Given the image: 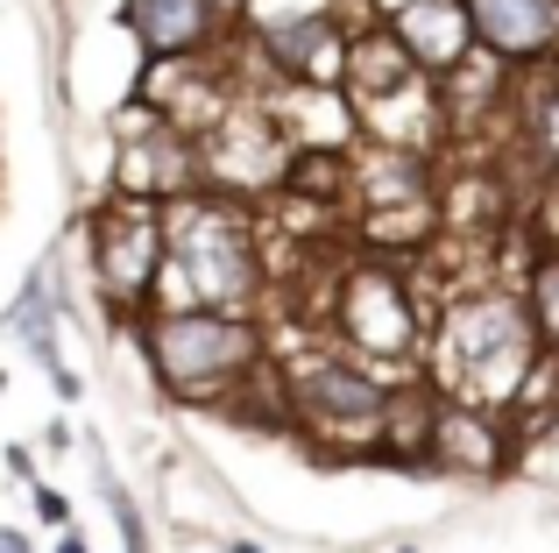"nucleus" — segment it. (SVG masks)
Wrapping results in <instances>:
<instances>
[{
  "label": "nucleus",
  "instance_id": "obj_6",
  "mask_svg": "<svg viewBox=\"0 0 559 553\" xmlns=\"http://www.w3.org/2000/svg\"><path fill=\"white\" fill-rule=\"evenodd\" d=\"M164 263H170V235H164V207L156 199H128L107 192L93 207V276L114 319L135 327L142 313L164 305Z\"/></svg>",
  "mask_w": 559,
  "mask_h": 553
},
{
  "label": "nucleus",
  "instance_id": "obj_19",
  "mask_svg": "<svg viewBox=\"0 0 559 553\" xmlns=\"http://www.w3.org/2000/svg\"><path fill=\"white\" fill-rule=\"evenodd\" d=\"M396 553H418V546H396Z\"/></svg>",
  "mask_w": 559,
  "mask_h": 553
},
{
  "label": "nucleus",
  "instance_id": "obj_1",
  "mask_svg": "<svg viewBox=\"0 0 559 553\" xmlns=\"http://www.w3.org/2000/svg\"><path fill=\"white\" fill-rule=\"evenodd\" d=\"M135 327L156 390L185 412H219L248 376L270 369V327L248 305H156Z\"/></svg>",
  "mask_w": 559,
  "mask_h": 553
},
{
  "label": "nucleus",
  "instance_id": "obj_3",
  "mask_svg": "<svg viewBox=\"0 0 559 553\" xmlns=\"http://www.w3.org/2000/svg\"><path fill=\"white\" fill-rule=\"evenodd\" d=\"M164 235H170L164 276H178V291H185L178 305H255L262 298V276L270 270H262L248 199H227V192L170 199Z\"/></svg>",
  "mask_w": 559,
  "mask_h": 553
},
{
  "label": "nucleus",
  "instance_id": "obj_17",
  "mask_svg": "<svg viewBox=\"0 0 559 553\" xmlns=\"http://www.w3.org/2000/svg\"><path fill=\"white\" fill-rule=\"evenodd\" d=\"M227 553H262V546H248V540H227Z\"/></svg>",
  "mask_w": 559,
  "mask_h": 553
},
{
  "label": "nucleus",
  "instance_id": "obj_2",
  "mask_svg": "<svg viewBox=\"0 0 559 553\" xmlns=\"http://www.w3.org/2000/svg\"><path fill=\"white\" fill-rule=\"evenodd\" d=\"M538 333H532V313L524 298L510 291H481V298H461L439 313L432 327V384L461 404H481V412H503L518 404V390L532 384L538 369Z\"/></svg>",
  "mask_w": 559,
  "mask_h": 553
},
{
  "label": "nucleus",
  "instance_id": "obj_14",
  "mask_svg": "<svg viewBox=\"0 0 559 553\" xmlns=\"http://www.w3.org/2000/svg\"><path fill=\"white\" fill-rule=\"evenodd\" d=\"M8 469H14V475H28V483H36V455H28V447H8Z\"/></svg>",
  "mask_w": 559,
  "mask_h": 553
},
{
  "label": "nucleus",
  "instance_id": "obj_10",
  "mask_svg": "<svg viewBox=\"0 0 559 553\" xmlns=\"http://www.w3.org/2000/svg\"><path fill=\"white\" fill-rule=\"evenodd\" d=\"M8 333L43 362V376L57 384V398H79V376H71L64 355H57V284H50V270H36L22 284V298L8 305Z\"/></svg>",
  "mask_w": 559,
  "mask_h": 553
},
{
  "label": "nucleus",
  "instance_id": "obj_4",
  "mask_svg": "<svg viewBox=\"0 0 559 553\" xmlns=\"http://www.w3.org/2000/svg\"><path fill=\"white\" fill-rule=\"evenodd\" d=\"M284 412L290 433H312L319 461H382V404H390V376L355 355H298L284 362Z\"/></svg>",
  "mask_w": 559,
  "mask_h": 553
},
{
  "label": "nucleus",
  "instance_id": "obj_12",
  "mask_svg": "<svg viewBox=\"0 0 559 553\" xmlns=\"http://www.w3.org/2000/svg\"><path fill=\"white\" fill-rule=\"evenodd\" d=\"M28 504H36V518H43V526H71V497H64V490L28 483Z\"/></svg>",
  "mask_w": 559,
  "mask_h": 553
},
{
  "label": "nucleus",
  "instance_id": "obj_16",
  "mask_svg": "<svg viewBox=\"0 0 559 553\" xmlns=\"http://www.w3.org/2000/svg\"><path fill=\"white\" fill-rule=\"evenodd\" d=\"M241 8H248V0H213V14H219V22H241Z\"/></svg>",
  "mask_w": 559,
  "mask_h": 553
},
{
  "label": "nucleus",
  "instance_id": "obj_9",
  "mask_svg": "<svg viewBox=\"0 0 559 553\" xmlns=\"http://www.w3.org/2000/svg\"><path fill=\"white\" fill-rule=\"evenodd\" d=\"M396 43L411 50V64L425 79H447L467 50H475V28H467V8L461 0H396L390 14H376Z\"/></svg>",
  "mask_w": 559,
  "mask_h": 553
},
{
  "label": "nucleus",
  "instance_id": "obj_13",
  "mask_svg": "<svg viewBox=\"0 0 559 553\" xmlns=\"http://www.w3.org/2000/svg\"><path fill=\"white\" fill-rule=\"evenodd\" d=\"M0 553H36V546H28L22 526H0Z\"/></svg>",
  "mask_w": 559,
  "mask_h": 553
},
{
  "label": "nucleus",
  "instance_id": "obj_11",
  "mask_svg": "<svg viewBox=\"0 0 559 553\" xmlns=\"http://www.w3.org/2000/svg\"><path fill=\"white\" fill-rule=\"evenodd\" d=\"M524 313H532L538 348H552V355H559V249H546V256L532 263V284H524Z\"/></svg>",
  "mask_w": 559,
  "mask_h": 553
},
{
  "label": "nucleus",
  "instance_id": "obj_18",
  "mask_svg": "<svg viewBox=\"0 0 559 553\" xmlns=\"http://www.w3.org/2000/svg\"><path fill=\"white\" fill-rule=\"evenodd\" d=\"M0 390H8V369H0Z\"/></svg>",
  "mask_w": 559,
  "mask_h": 553
},
{
  "label": "nucleus",
  "instance_id": "obj_15",
  "mask_svg": "<svg viewBox=\"0 0 559 553\" xmlns=\"http://www.w3.org/2000/svg\"><path fill=\"white\" fill-rule=\"evenodd\" d=\"M50 553H93V546H85V540H79L71 526H57V546H50Z\"/></svg>",
  "mask_w": 559,
  "mask_h": 553
},
{
  "label": "nucleus",
  "instance_id": "obj_8",
  "mask_svg": "<svg viewBox=\"0 0 559 553\" xmlns=\"http://www.w3.org/2000/svg\"><path fill=\"white\" fill-rule=\"evenodd\" d=\"M121 28L142 43L150 64H178V57H205L234 36V22H219L213 0H121Z\"/></svg>",
  "mask_w": 559,
  "mask_h": 553
},
{
  "label": "nucleus",
  "instance_id": "obj_7",
  "mask_svg": "<svg viewBox=\"0 0 559 553\" xmlns=\"http://www.w3.org/2000/svg\"><path fill=\"white\" fill-rule=\"evenodd\" d=\"M475 50H489L510 71L559 64V0H461Z\"/></svg>",
  "mask_w": 559,
  "mask_h": 553
},
{
  "label": "nucleus",
  "instance_id": "obj_5",
  "mask_svg": "<svg viewBox=\"0 0 559 553\" xmlns=\"http://www.w3.org/2000/svg\"><path fill=\"white\" fill-rule=\"evenodd\" d=\"M326 327L347 341V355H355V362H411L425 348V313H418L411 284L390 270V256H382V249L347 256V263L333 270Z\"/></svg>",
  "mask_w": 559,
  "mask_h": 553
}]
</instances>
